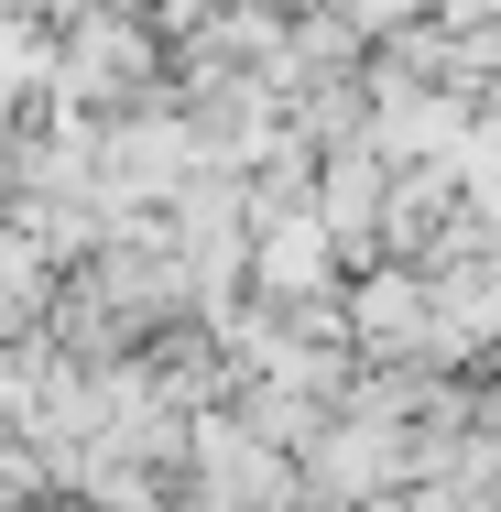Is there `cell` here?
<instances>
[{
    "instance_id": "5",
    "label": "cell",
    "mask_w": 501,
    "mask_h": 512,
    "mask_svg": "<svg viewBox=\"0 0 501 512\" xmlns=\"http://www.w3.org/2000/svg\"><path fill=\"white\" fill-rule=\"evenodd\" d=\"M251 11H284V0H251Z\"/></svg>"
},
{
    "instance_id": "1",
    "label": "cell",
    "mask_w": 501,
    "mask_h": 512,
    "mask_svg": "<svg viewBox=\"0 0 501 512\" xmlns=\"http://www.w3.org/2000/svg\"><path fill=\"white\" fill-rule=\"evenodd\" d=\"M44 88H55V120H99V109H153L164 99V33L142 22V11H66V44H55V66H44Z\"/></svg>"
},
{
    "instance_id": "2",
    "label": "cell",
    "mask_w": 501,
    "mask_h": 512,
    "mask_svg": "<svg viewBox=\"0 0 501 512\" xmlns=\"http://www.w3.org/2000/svg\"><path fill=\"white\" fill-rule=\"evenodd\" d=\"M338 240L316 229V207H295V218H273V229H251V295L262 306H338Z\"/></svg>"
},
{
    "instance_id": "4",
    "label": "cell",
    "mask_w": 501,
    "mask_h": 512,
    "mask_svg": "<svg viewBox=\"0 0 501 512\" xmlns=\"http://www.w3.org/2000/svg\"><path fill=\"white\" fill-rule=\"evenodd\" d=\"M327 11H338V22L360 33V44H393V33H414V22L436 11V0H327Z\"/></svg>"
},
{
    "instance_id": "3",
    "label": "cell",
    "mask_w": 501,
    "mask_h": 512,
    "mask_svg": "<svg viewBox=\"0 0 501 512\" xmlns=\"http://www.w3.org/2000/svg\"><path fill=\"white\" fill-rule=\"evenodd\" d=\"M55 284H66V262L22 229V218H0V349H22V338H44V316H55Z\"/></svg>"
}]
</instances>
